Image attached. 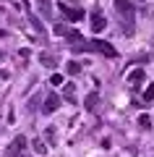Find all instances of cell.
<instances>
[{"mask_svg": "<svg viewBox=\"0 0 154 157\" xmlns=\"http://www.w3.org/2000/svg\"><path fill=\"white\" fill-rule=\"evenodd\" d=\"M115 13L120 18V29L123 34H133V26H136V8H133L131 0H115Z\"/></svg>", "mask_w": 154, "mask_h": 157, "instance_id": "obj_1", "label": "cell"}, {"mask_svg": "<svg viewBox=\"0 0 154 157\" xmlns=\"http://www.w3.org/2000/svg\"><path fill=\"white\" fill-rule=\"evenodd\" d=\"M24 152H26V136H16L11 141V147H8V157H18Z\"/></svg>", "mask_w": 154, "mask_h": 157, "instance_id": "obj_2", "label": "cell"}, {"mask_svg": "<svg viewBox=\"0 0 154 157\" xmlns=\"http://www.w3.org/2000/svg\"><path fill=\"white\" fill-rule=\"evenodd\" d=\"M60 13L68 18V21H81V18H84V11H81V8H71L68 3H60Z\"/></svg>", "mask_w": 154, "mask_h": 157, "instance_id": "obj_3", "label": "cell"}, {"mask_svg": "<svg viewBox=\"0 0 154 157\" xmlns=\"http://www.w3.org/2000/svg\"><path fill=\"white\" fill-rule=\"evenodd\" d=\"M92 50H99L102 55H107V58H115L118 55L115 47H112L110 42H102V39H94V42H92Z\"/></svg>", "mask_w": 154, "mask_h": 157, "instance_id": "obj_4", "label": "cell"}, {"mask_svg": "<svg viewBox=\"0 0 154 157\" xmlns=\"http://www.w3.org/2000/svg\"><path fill=\"white\" fill-rule=\"evenodd\" d=\"M58 107H60V97H58V94H52V92H50V94L44 97V105H42V113H44V115H50V113H55Z\"/></svg>", "mask_w": 154, "mask_h": 157, "instance_id": "obj_5", "label": "cell"}, {"mask_svg": "<svg viewBox=\"0 0 154 157\" xmlns=\"http://www.w3.org/2000/svg\"><path fill=\"white\" fill-rule=\"evenodd\" d=\"M105 29H107V18L97 11V13L92 16V32H94V34H99V32H105Z\"/></svg>", "mask_w": 154, "mask_h": 157, "instance_id": "obj_6", "label": "cell"}, {"mask_svg": "<svg viewBox=\"0 0 154 157\" xmlns=\"http://www.w3.org/2000/svg\"><path fill=\"white\" fill-rule=\"evenodd\" d=\"M84 107H86L89 113H97L99 110V92H89L86 100H84Z\"/></svg>", "mask_w": 154, "mask_h": 157, "instance_id": "obj_7", "label": "cell"}, {"mask_svg": "<svg viewBox=\"0 0 154 157\" xmlns=\"http://www.w3.org/2000/svg\"><path fill=\"white\" fill-rule=\"evenodd\" d=\"M144 78H146V73H144V68H133L131 73H128V84L131 86H138L144 81Z\"/></svg>", "mask_w": 154, "mask_h": 157, "instance_id": "obj_8", "label": "cell"}, {"mask_svg": "<svg viewBox=\"0 0 154 157\" xmlns=\"http://www.w3.org/2000/svg\"><path fill=\"white\" fill-rule=\"evenodd\" d=\"M66 39L73 45V50H76V52H78V47L84 45V37H81L78 32H73V29H68V32H66Z\"/></svg>", "mask_w": 154, "mask_h": 157, "instance_id": "obj_9", "label": "cell"}, {"mask_svg": "<svg viewBox=\"0 0 154 157\" xmlns=\"http://www.w3.org/2000/svg\"><path fill=\"white\" fill-rule=\"evenodd\" d=\"M37 6H39V13L50 21L52 18V0H37Z\"/></svg>", "mask_w": 154, "mask_h": 157, "instance_id": "obj_10", "label": "cell"}, {"mask_svg": "<svg viewBox=\"0 0 154 157\" xmlns=\"http://www.w3.org/2000/svg\"><path fill=\"white\" fill-rule=\"evenodd\" d=\"M39 63H42L44 68H55V55H52V52H39Z\"/></svg>", "mask_w": 154, "mask_h": 157, "instance_id": "obj_11", "label": "cell"}, {"mask_svg": "<svg viewBox=\"0 0 154 157\" xmlns=\"http://www.w3.org/2000/svg\"><path fill=\"white\" fill-rule=\"evenodd\" d=\"M63 97H66L68 102H76V84H66V89H63Z\"/></svg>", "mask_w": 154, "mask_h": 157, "instance_id": "obj_12", "label": "cell"}, {"mask_svg": "<svg viewBox=\"0 0 154 157\" xmlns=\"http://www.w3.org/2000/svg\"><path fill=\"white\" fill-rule=\"evenodd\" d=\"M44 139H47L50 147H55V144H58V131L52 128V126H47V131H44Z\"/></svg>", "mask_w": 154, "mask_h": 157, "instance_id": "obj_13", "label": "cell"}, {"mask_svg": "<svg viewBox=\"0 0 154 157\" xmlns=\"http://www.w3.org/2000/svg\"><path fill=\"white\" fill-rule=\"evenodd\" d=\"M78 73H81V63L71 60V63H68V76H78Z\"/></svg>", "mask_w": 154, "mask_h": 157, "instance_id": "obj_14", "label": "cell"}, {"mask_svg": "<svg viewBox=\"0 0 154 157\" xmlns=\"http://www.w3.org/2000/svg\"><path fill=\"white\" fill-rule=\"evenodd\" d=\"M34 152H37V155H47V147H44V141L42 139H34Z\"/></svg>", "mask_w": 154, "mask_h": 157, "instance_id": "obj_15", "label": "cell"}, {"mask_svg": "<svg viewBox=\"0 0 154 157\" xmlns=\"http://www.w3.org/2000/svg\"><path fill=\"white\" fill-rule=\"evenodd\" d=\"M29 24H32V26H34V29H37V32H39V34H42V32H44V29H42V21H39V18H37V16H29Z\"/></svg>", "mask_w": 154, "mask_h": 157, "instance_id": "obj_16", "label": "cell"}, {"mask_svg": "<svg viewBox=\"0 0 154 157\" xmlns=\"http://www.w3.org/2000/svg\"><path fill=\"white\" fill-rule=\"evenodd\" d=\"M138 126H141V128H149V126H152V118H149V115H141V118H138Z\"/></svg>", "mask_w": 154, "mask_h": 157, "instance_id": "obj_17", "label": "cell"}, {"mask_svg": "<svg viewBox=\"0 0 154 157\" xmlns=\"http://www.w3.org/2000/svg\"><path fill=\"white\" fill-rule=\"evenodd\" d=\"M144 100H146V102H152V100H154V84H152V86H146V92H144Z\"/></svg>", "mask_w": 154, "mask_h": 157, "instance_id": "obj_18", "label": "cell"}, {"mask_svg": "<svg viewBox=\"0 0 154 157\" xmlns=\"http://www.w3.org/2000/svg\"><path fill=\"white\" fill-rule=\"evenodd\" d=\"M52 32H55V34H60V37H66V32H68V29L63 26V24H55V29H52Z\"/></svg>", "mask_w": 154, "mask_h": 157, "instance_id": "obj_19", "label": "cell"}, {"mask_svg": "<svg viewBox=\"0 0 154 157\" xmlns=\"http://www.w3.org/2000/svg\"><path fill=\"white\" fill-rule=\"evenodd\" d=\"M50 84H55V86H58V84H63V76H60V73H55V76L50 78Z\"/></svg>", "mask_w": 154, "mask_h": 157, "instance_id": "obj_20", "label": "cell"}, {"mask_svg": "<svg viewBox=\"0 0 154 157\" xmlns=\"http://www.w3.org/2000/svg\"><path fill=\"white\" fill-rule=\"evenodd\" d=\"M8 78V71H0V81H6Z\"/></svg>", "mask_w": 154, "mask_h": 157, "instance_id": "obj_21", "label": "cell"}, {"mask_svg": "<svg viewBox=\"0 0 154 157\" xmlns=\"http://www.w3.org/2000/svg\"><path fill=\"white\" fill-rule=\"evenodd\" d=\"M3 58H6V52H3V50H0V60H3Z\"/></svg>", "mask_w": 154, "mask_h": 157, "instance_id": "obj_22", "label": "cell"}, {"mask_svg": "<svg viewBox=\"0 0 154 157\" xmlns=\"http://www.w3.org/2000/svg\"><path fill=\"white\" fill-rule=\"evenodd\" d=\"M18 157H24V155H18Z\"/></svg>", "mask_w": 154, "mask_h": 157, "instance_id": "obj_23", "label": "cell"}]
</instances>
